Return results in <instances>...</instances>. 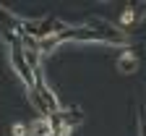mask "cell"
<instances>
[{
	"label": "cell",
	"instance_id": "cell-1",
	"mask_svg": "<svg viewBox=\"0 0 146 136\" xmlns=\"http://www.w3.org/2000/svg\"><path fill=\"white\" fill-rule=\"evenodd\" d=\"M13 133H16V136H24L26 128H24V126H13Z\"/></svg>",
	"mask_w": 146,
	"mask_h": 136
}]
</instances>
